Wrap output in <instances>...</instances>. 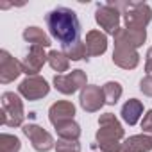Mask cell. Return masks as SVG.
I'll return each mask as SVG.
<instances>
[{"label":"cell","mask_w":152,"mask_h":152,"mask_svg":"<svg viewBox=\"0 0 152 152\" xmlns=\"http://www.w3.org/2000/svg\"><path fill=\"white\" fill-rule=\"evenodd\" d=\"M47 27L63 47L72 45L81 39V22L75 11L70 7H56L50 13H47Z\"/></svg>","instance_id":"obj_1"},{"label":"cell","mask_w":152,"mask_h":152,"mask_svg":"<svg viewBox=\"0 0 152 152\" xmlns=\"http://www.w3.org/2000/svg\"><path fill=\"white\" fill-rule=\"evenodd\" d=\"M99 131H97V145L100 152H118L122 148L124 129L113 113H106L99 118Z\"/></svg>","instance_id":"obj_2"},{"label":"cell","mask_w":152,"mask_h":152,"mask_svg":"<svg viewBox=\"0 0 152 152\" xmlns=\"http://www.w3.org/2000/svg\"><path fill=\"white\" fill-rule=\"evenodd\" d=\"M107 4L124 15V22L127 29H145L152 18V11L148 4L143 2H113V0H109Z\"/></svg>","instance_id":"obj_3"},{"label":"cell","mask_w":152,"mask_h":152,"mask_svg":"<svg viewBox=\"0 0 152 152\" xmlns=\"http://www.w3.org/2000/svg\"><path fill=\"white\" fill-rule=\"evenodd\" d=\"M23 102L13 91H6L2 95V125L18 127L23 122Z\"/></svg>","instance_id":"obj_4"},{"label":"cell","mask_w":152,"mask_h":152,"mask_svg":"<svg viewBox=\"0 0 152 152\" xmlns=\"http://www.w3.org/2000/svg\"><path fill=\"white\" fill-rule=\"evenodd\" d=\"M54 86L63 95H72L77 90L86 86V73L83 70H72L68 73H61L54 77Z\"/></svg>","instance_id":"obj_5"},{"label":"cell","mask_w":152,"mask_h":152,"mask_svg":"<svg viewBox=\"0 0 152 152\" xmlns=\"http://www.w3.org/2000/svg\"><path fill=\"white\" fill-rule=\"evenodd\" d=\"M22 131L31 140L34 150H38V152H48V150H52L56 147V141H54L52 134L47 132L43 127H39L36 124H25Z\"/></svg>","instance_id":"obj_6"},{"label":"cell","mask_w":152,"mask_h":152,"mask_svg":"<svg viewBox=\"0 0 152 152\" xmlns=\"http://www.w3.org/2000/svg\"><path fill=\"white\" fill-rule=\"evenodd\" d=\"M120 11L111 7L109 4H99L97 6V11H95V20L97 23L107 32V34H116L120 31Z\"/></svg>","instance_id":"obj_7"},{"label":"cell","mask_w":152,"mask_h":152,"mask_svg":"<svg viewBox=\"0 0 152 152\" xmlns=\"http://www.w3.org/2000/svg\"><path fill=\"white\" fill-rule=\"evenodd\" d=\"M48 90H50L48 83H47L43 77H39V75L27 77V79L22 81L20 86H18V93L23 95L27 100H39V99H43L45 95H48Z\"/></svg>","instance_id":"obj_8"},{"label":"cell","mask_w":152,"mask_h":152,"mask_svg":"<svg viewBox=\"0 0 152 152\" xmlns=\"http://www.w3.org/2000/svg\"><path fill=\"white\" fill-rule=\"evenodd\" d=\"M81 106L84 111L88 113H95L99 111L104 104H106V97H104V90L100 86H95V84H86L83 90H81Z\"/></svg>","instance_id":"obj_9"},{"label":"cell","mask_w":152,"mask_h":152,"mask_svg":"<svg viewBox=\"0 0 152 152\" xmlns=\"http://www.w3.org/2000/svg\"><path fill=\"white\" fill-rule=\"evenodd\" d=\"M23 72L22 63H18L7 50L0 52V83L9 84L15 79H18V75Z\"/></svg>","instance_id":"obj_10"},{"label":"cell","mask_w":152,"mask_h":152,"mask_svg":"<svg viewBox=\"0 0 152 152\" xmlns=\"http://www.w3.org/2000/svg\"><path fill=\"white\" fill-rule=\"evenodd\" d=\"M45 61H48V54H45L43 47H36V45H31L23 63H22V68H23V73H27L29 77H34L38 75V72L43 68Z\"/></svg>","instance_id":"obj_11"},{"label":"cell","mask_w":152,"mask_h":152,"mask_svg":"<svg viewBox=\"0 0 152 152\" xmlns=\"http://www.w3.org/2000/svg\"><path fill=\"white\" fill-rule=\"evenodd\" d=\"M147 39V32L145 29H127V27H120V31L115 34V45H124L129 48H138L141 43H145Z\"/></svg>","instance_id":"obj_12"},{"label":"cell","mask_w":152,"mask_h":152,"mask_svg":"<svg viewBox=\"0 0 152 152\" xmlns=\"http://www.w3.org/2000/svg\"><path fill=\"white\" fill-rule=\"evenodd\" d=\"M113 63L124 70H132L138 66L140 63V56L134 48L124 47V45H115V52H113Z\"/></svg>","instance_id":"obj_13"},{"label":"cell","mask_w":152,"mask_h":152,"mask_svg":"<svg viewBox=\"0 0 152 152\" xmlns=\"http://www.w3.org/2000/svg\"><path fill=\"white\" fill-rule=\"evenodd\" d=\"M73 115H75V106L72 102H68V100H59V102L52 104L50 109H48V118L54 124V127L57 124L73 120Z\"/></svg>","instance_id":"obj_14"},{"label":"cell","mask_w":152,"mask_h":152,"mask_svg":"<svg viewBox=\"0 0 152 152\" xmlns=\"http://www.w3.org/2000/svg\"><path fill=\"white\" fill-rule=\"evenodd\" d=\"M86 52L88 56H100L107 50V38L100 31H90L86 34Z\"/></svg>","instance_id":"obj_15"},{"label":"cell","mask_w":152,"mask_h":152,"mask_svg":"<svg viewBox=\"0 0 152 152\" xmlns=\"http://www.w3.org/2000/svg\"><path fill=\"white\" fill-rule=\"evenodd\" d=\"M141 113H143V104L138 99H131V100H127L122 106V113L120 115H122L124 122H127L129 125H134V124H138Z\"/></svg>","instance_id":"obj_16"},{"label":"cell","mask_w":152,"mask_h":152,"mask_svg":"<svg viewBox=\"0 0 152 152\" xmlns=\"http://www.w3.org/2000/svg\"><path fill=\"white\" fill-rule=\"evenodd\" d=\"M122 145L125 148H129L131 152H148V150H152V138L147 134H134V136L127 138Z\"/></svg>","instance_id":"obj_17"},{"label":"cell","mask_w":152,"mask_h":152,"mask_svg":"<svg viewBox=\"0 0 152 152\" xmlns=\"http://www.w3.org/2000/svg\"><path fill=\"white\" fill-rule=\"evenodd\" d=\"M23 39H25L27 43L36 45V47H43V48L50 47V38H48V36L43 32V29H39V27H27V29L23 31Z\"/></svg>","instance_id":"obj_18"},{"label":"cell","mask_w":152,"mask_h":152,"mask_svg":"<svg viewBox=\"0 0 152 152\" xmlns=\"http://www.w3.org/2000/svg\"><path fill=\"white\" fill-rule=\"evenodd\" d=\"M56 131H57V136H59L61 140H77V138L81 136V127L75 124L73 120L57 124V125H56Z\"/></svg>","instance_id":"obj_19"},{"label":"cell","mask_w":152,"mask_h":152,"mask_svg":"<svg viewBox=\"0 0 152 152\" xmlns=\"http://www.w3.org/2000/svg\"><path fill=\"white\" fill-rule=\"evenodd\" d=\"M68 59H72V61H79V59H83V57H86L88 56V52H86V43L84 41H75V43H72V45H66V47H63V50H61Z\"/></svg>","instance_id":"obj_20"},{"label":"cell","mask_w":152,"mask_h":152,"mask_svg":"<svg viewBox=\"0 0 152 152\" xmlns=\"http://www.w3.org/2000/svg\"><path fill=\"white\" fill-rule=\"evenodd\" d=\"M48 64L52 66V70L59 72V75L63 72L68 70V64H70V59L63 54V52H57V50H52L48 52Z\"/></svg>","instance_id":"obj_21"},{"label":"cell","mask_w":152,"mask_h":152,"mask_svg":"<svg viewBox=\"0 0 152 152\" xmlns=\"http://www.w3.org/2000/svg\"><path fill=\"white\" fill-rule=\"evenodd\" d=\"M104 97H106V104H116L118 100H120V97H122V86H120V83H116V81H109V83H106L104 84Z\"/></svg>","instance_id":"obj_22"},{"label":"cell","mask_w":152,"mask_h":152,"mask_svg":"<svg viewBox=\"0 0 152 152\" xmlns=\"http://www.w3.org/2000/svg\"><path fill=\"white\" fill-rule=\"evenodd\" d=\"M22 143L16 136L4 132L0 136V152H20Z\"/></svg>","instance_id":"obj_23"},{"label":"cell","mask_w":152,"mask_h":152,"mask_svg":"<svg viewBox=\"0 0 152 152\" xmlns=\"http://www.w3.org/2000/svg\"><path fill=\"white\" fill-rule=\"evenodd\" d=\"M56 152H81V145L77 140H57L56 143Z\"/></svg>","instance_id":"obj_24"},{"label":"cell","mask_w":152,"mask_h":152,"mask_svg":"<svg viewBox=\"0 0 152 152\" xmlns=\"http://www.w3.org/2000/svg\"><path fill=\"white\" fill-rule=\"evenodd\" d=\"M141 129H143V134H147V136L152 138V109L147 111V115L143 116V120H141Z\"/></svg>","instance_id":"obj_25"},{"label":"cell","mask_w":152,"mask_h":152,"mask_svg":"<svg viewBox=\"0 0 152 152\" xmlns=\"http://www.w3.org/2000/svg\"><path fill=\"white\" fill-rule=\"evenodd\" d=\"M140 90H141L145 95L152 97V75H145V77L140 81Z\"/></svg>","instance_id":"obj_26"},{"label":"cell","mask_w":152,"mask_h":152,"mask_svg":"<svg viewBox=\"0 0 152 152\" xmlns=\"http://www.w3.org/2000/svg\"><path fill=\"white\" fill-rule=\"evenodd\" d=\"M145 72H147V75H152V47L147 50V63H145Z\"/></svg>","instance_id":"obj_27"},{"label":"cell","mask_w":152,"mask_h":152,"mask_svg":"<svg viewBox=\"0 0 152 152\" xmlns=\"http://www.w3.org/2000/svg\"><path fill=\"white\" fill-rule=\"evenodd\" d=\"M118 152H131V150H129V148H125V147H124V145H122V148H120V150H118Z\"/></svg>","instance_id":"obj_28"}]
</instances>
